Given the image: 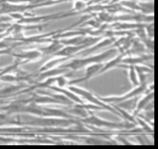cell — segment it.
<instances>
[{
    "label": "cell",
    "mask_w": 158,
    "mask_h": 149,
    "mask_svg": "<svg viewBox=\"0 0 158 149\" xmlns=\"http://www.w3.org/2000/svg\"><path fill=\"white\" fill-rule=\"evenodd\" d=\"M116 52V49H111L107 52H104L101 55H98L96 57H92V58H89V59H86V60H73L72 62H70L69 64H67L65 67H70L72 69H80V68H83L85 65L89 64V63H91V62H102L103 61L104 59H106L107 57H109L111 54Z\"/></svg>",
    "instance_id": "1"
},
{
    "label": "cell",
    "mask_w": 158,
    "mask_h": 149,
    "mask_svg": "<svg viewBox=\"0 0 158 149\" xmlns=\"http://www.w3.org/2000/svg\"><path fill=\"white\" fill-rule=\"evenodd\" d=\"M69 90H71L72 92H75V93H77V94H80V95H82L84 98H86L87 100H89V101H90V102H92V103H94V104H98V105H102V106H104L105 108H107V109H109V110H111V111H113L114 113H115V114H118L115 110H114V109H112L111 107H108L107 105H105V104H103L102 102H100V101H98L91 93H89V92H86V91H84V90H82V89H78V88H75V87H70L69 88Z\"/></svg>",
    "instance_id": "2"
},
{
    "label": "cell",
    "mask_w": 158,
    "mask_h": 149,
    "mask_svg": "<svg viewBox=\"0 0 158 149\" xmlns=\"http://www.w3.org/2000/svg\"><path fill=\"white\" fill-rule=\"evenodd\" d=\"M72 121L68 120H61V119H42V118H36L35 121L32 122V124L36 125H44V126H66L71 124Z\"/></svg>",
    "instance_id": "3"
},
{
    "label": "cell",
    "mask_w": 158,
    "mask_h": 149,
    "mask_svg": "<svg viewBox=\"0 0 158 149\" xmlns=\"http://www.w3.org/2000/svg\"><path fill=\"white\" fill-rule=\"evenodd\" d=\"M84 121L87 122V123L94 124V125H96V126H98V127H106V128H122V127H124V125H121V124L110 123V122H108V121L99 119V118H97V117H94V116H92L91 117H89V118H88V119H85Z\"/></svg>",
    "instance_id": "4"
},
{
    "label": "cell",
    "mask_w": 158,
    "mask_h": 149,
    "mask_svg": "<svg viewBox=\"0 0 158 149\" xmlns=\"http://www.w3.org/2000/svg\"><path fill=\"white\" fill-rule=\"evenodd\" d=\"M88 45L87 44H83L82 46H70V47H67L63 49H61L60 51H58L57 53H55L56 55H60V56H67V55H70L72 53H75L76 51H78L79 49H84L86 48Z\"/></svg>",
    "instance_id": "5"
},
{
    "label": "cell",
    "mask_w": 158,
    "mask_h": 149,
    "mask_svg": "<svg viewBox=\"0 0 158 149\" xmlns=\"http://www.w3.org/2000/svg\"><path fill=\"white\" fill-rule=\"evenodd\" d=\"M102 67V64H93V65H90L89 67H88L85 79H90L91 77H93L98 71L101 70Z\"/></svg>",
    "instance_id": "6"
},
{
    "label": "cell",
    "mask_w": 158,
    "mask_h": 149,
    "mask_svg": "<svg viewBox=\"0 0 158 149\" xmlns=\"http://www.w3.org/2000/svg\"><path fill=\"white\" fill-rule=\"evenodd\" d=\"M139 8H140V11H142L143 13H152L153 11V3L152 1L148 3V1L146 3H139Z\"/></svg>",
    "instance_id": "7"
},
{
    "label": "cell",
    "mask_w": 158,
    "mask_h": 149,
    "mask_svg": "<svg viewBox=\"0 0 158 149\" xmlns=\"http://www.w3.org/2000/svg\"><path fill=\"white\" fill-rule=\"evenodd\" d=\"M60 49H61V46L60 45V43L59 42H54L51 46L47 47L45 49H42V51L45 52L46 54H48V53H54L57 50H59Z\"/></svg>",
    "instance_id": "8"
},
{
    "label": "cell",
    "mask_w": 158,
    "mask_h": 149,
    "mask_svg": "<svg viewBox=\"0 0 158 149\" xmlns=\"http://www.w3.org/2000/svg\"><path fill=\"white\" fill-rule=\"evenodd\" d=\"M21 88H22V86H9V87H7V88H5V89L0 91V95L4 96V95L10 94L12 92H15L16 91H18Z\"/></svg>",
    "instance_id": "9"
},
{
    "label": "cell",
    "mask_w": 158,
    "mask_h": 149,
    "mask_svg": "<svg viewBox=\"0 0 158 149\" xmlns=\"http://www.w3.org/2000/svg\"><path fill=\"white\" fill-rule=\"evenodd\" d=\"M136 102H137V97H135V99L133 100H129V101H125L123 103L119 104V107L122 108H126V109H133L136 105Z\"/></svg>",
    "instance_id": "10"
},
{
    "label": "cell",
    "mask_w": 158,
    "mask_h": 149,
    "mask_svg": "<svg viewBox=\"0 0 158 149\" xmlns=\"http://www.w3.org/2000/svg\"><path fill=\"white\" fill-rule=\"evenodd\" d=\"M39 55H40V53H39L38 51H31V52H25V53H23V54H16L15 56H17V57H21V58H25V59L32 60V59L37 58Z\"/></svg>",
    "instance_id": "11"
},
{
    "label": "cell",
    "mask_w": 158,
    "mask_h": 149,
    "mask_svg": "<svg viewBox=\"0 0 158 149\" xmlns=\"http://www.w3.org/2000/svg\"><path fill=\"white\" fill-rule=\"evenodd\" d=\"M4 124H18L16 121H13V119L10 118L7 114H0V125Z\"/></svg>",
    "instance_id": "12"
},
{
    "label": "cell",
    "mask_w": 158,
    "mask_h": 149,
    "mask_svg": "<svg viewBox=\"0 0 158 149\" xmlns=\"http://www.w3.org/2000/svg\"><path fill=\"white\" fill-rule=\"evenodd\" d=\"M152 96H153V93L152 92L150 95H148L147 97H145V99H143L142 101H140V102H139V105H138V110L144 108V107L146 106V104L149 103V101L152 99Z\"/></svg>",
    "instance_id": "13"
},
{
    "label": "cell",
    "mask_w": 158,
    "mask_h": 149,
    "mask_svg": "<svg viewBox=\"0 0 158 149\" xmlns=\"http://www.w3.org/2000/svg\"><path fill=\"white\" fill-rule=\"evenodd\" d=\"M122 4L125 5V6H127L128 9L140 11V8H139V6L136 3V1H126V2H122Z\"/></svg>",
    "instance_id": "14"
},
{
    "label": "cell",
    "mask_w": 158,
    "mask_h": 149,
    "mask_svg": "<svg viewBox=\"0 0 158 149\" xmlns=\"http://www.w3.org/2000/svg\"><path fill=\"white\" fill-rule=\"evenodd\" d=\"M18 80L17 78H15L14 76H11V74H5L2 78H0V81H5V82H13Z\"/></svg>",
    "instance_id": "15"
},
{
    "label": "cell",
    "mask_w": 158,
    "mask_h": 149,
    "mask_svg": "<svg viewBox=\"0 0 158 149\" xmlns=\"http://www.w3.org/2000/svg\"><path fill=\"white\" fill-rule=\"evenodd\" d=\"M57 81H58V85L60 86V87H64L66 84H67V80H66V79H64L63 77H60L59 79H57Z\"/></svg>",
    "instance_id": "16"
},
{
    "label": "cell",
    "mask_w": 158,
    "mask_h": 149,
    "mask_svg": "<svg viewBox=\"0 0 158 149\" xmlns=\"http://www.w3.org/2000/svg\"><path fill=\"white\" fill-rule=\"evenodd\" d=\"M85 7H86V4L83 3L82 1H76L74 5V10H81V9H84Z\"/></svg>",
    "instance_id": "17"
},
{
    "label": "cell",
    "mask_w": 158,
    "mask_h": 149,
    "mask_svg": "<svg viewBox=\"0 0 158 149\" xmlns=\"http://www.w3.org/2000/svg\"><path fill=\"white\" fill-rule=\"evenodd\" d=\"M130 77H131V80L133 81V83H134V85H138V81H137V79H136V74L134 73V71H133V69H131V71H130Z\"/></svg>",
    "instance_id": "18"
},
{
    "label": "cell",
    "mask_w": 158,
    "mask_h": 149,
    "mask_svg": "<svg viewBox=\"0 0 158 149\" xmlns=\"http://www.w3.org/2000/svg\"><path fill=\"white\" fill-rule=\"evenodd\" d=\"M10 18L9 17H5V16H0V23H3L4 22L9 21Z\"/></svg>",
    "instance_id": "19"
},
{
    "label": "cell",
    "mask_w": 158,
    "mask_h": 149,
    "mask_svg": "<svg viewBox=\"0 0 158 149\" xmlns=\"http://www.w3.org/2000/svg\"><path fill=\"white\" fill-rule=\"evenodd\" d=\"M5 31V27H0V34Z\"/></svg>",
    "instance_id": "20"
}]
</instances>
